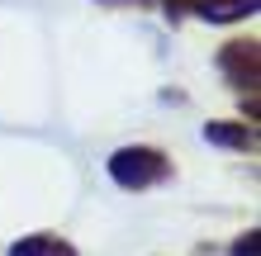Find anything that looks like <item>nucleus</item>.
<instances>
[{"label": "nucleus", "mask_w": 261, "mask_h": 256, "mask_svg": "<svg viewBox=\"0 0 261 256\" xmlns=\"http://www.w3.org/2000/svg\"><path fill=\"white\" fill-rule=\"evenodd\" d=\"M110 176L119 180L124 190H143V185H157L166 176V157L152 152V147H124V152L110 157Z\"/></svg>", "instance_id": "nucleus-1"}, {"label": "nucleus", "mask_w": 261, "mask_h": 256, "mask_svg": "<svg viewBox=\"0 0 261 256\" xmlns=\"http://www.w3.org/2000/svg\"><path fill=\"white\" fill-rule=\"evenodd\" d=\"M10 256H76L62 237H53V233H34V237H24V242H14Z\"/></svg>", "instance_id": "nucleus-2"}, {"label": "nucleus", "mask_w": 261, "mask_h": 256, "mask_svg": "<svg viewBox=\"0 0 261 256\" xmlns=\"http://www.w3.org/2000/svg\"><path fill=\"white\" fill-rule=\"evenodd\" d=\"M219 62L233 71V81H238V86H252V81H256V52H252V48H242V43H238V48H228Z\"/></svg>", "instance_id": "nucleus-3"}, {"label": "nucleus", "mask_w": 261, "mask_h": 256, "mask_svg": "<svg viewBox=\"0 0 261 256\" xmlns=\"http://www.w3.org/2000/svg\"><path fill=\"white\" fill-rule=\"evenodd\" d=\"M204 138L209 143H228V147H252V133L247 128H219V124H214V128H204Z\"/></svg>", "instance_id": "nucleus-4"}, {"label": "nucleus", "mask_w": 261, "mask_h": 256, "mask_svg": "<svg viewBox=\"0 0 261 256\" xmlns=\"http://www.w3.org/2000/svg\"><path fill=\"white\" fill-rule=\"evenodd\" d=\"M233 256H256V233H247L242 242H233Z\"/></svg>", "instance_id": "nucleus-5"}]
</instances>
